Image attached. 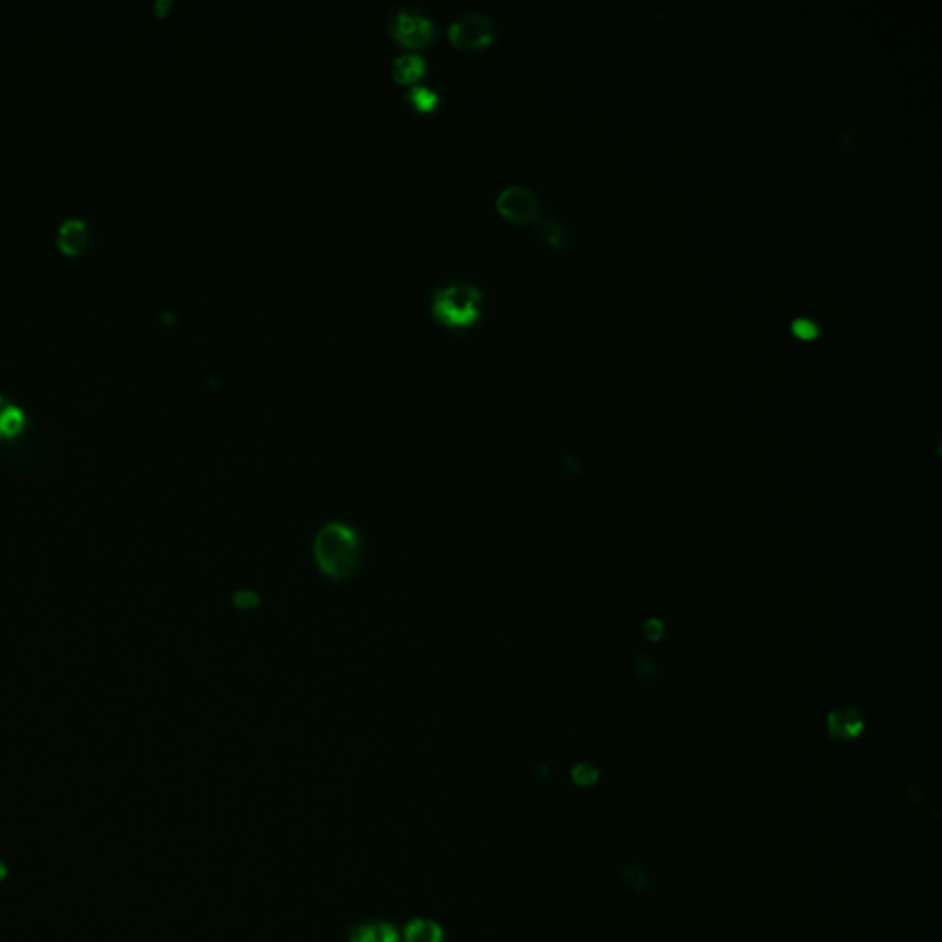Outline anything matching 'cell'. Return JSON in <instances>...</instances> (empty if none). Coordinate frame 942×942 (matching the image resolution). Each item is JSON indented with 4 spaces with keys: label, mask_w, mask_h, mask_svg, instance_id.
Here are the masks:
<instances>
[{
    "label": "cell",
    "mask_w": 942,
    "mask_h": 942,
    "mask_svg": "<svg viewBox=\"0 0 942 942\" xmlns=\"http://www.w3.org/2000/svg\"><path fill=\"white\" fill-rule=\"evenodd\" d=\"M315 558L324 572L345 578L360 562V540L349 527L328 525L317 536Z\"/></svg>",
    "instance_id": "obj_1"
},
{
    "label": "cell",
    "mask_w": 942,
    "mask_h": 942,
    "mask_svg": "<svg viewBox=\"0 0 942 942\" xmlns=\"http://www.w3.org/2000/svg\"><path fill=\"white\" fill-rule=\"evenodd\" d=\"M482 291L471 282H451L433 293V315L448 326L462 328L481 317Z\"/></svg>",
    "instance_id": "obj_2"
},
{
    "label": "cell",
    "mask_w": 942,
    "mask_h": 942,
    "mask_svg": "<svg viewBox=\"0 0 942 942\" xmlns=\"http://www.w3.org/2000/svg\"><path fill=\"white\" fill-rule=\"evenodd\" d=\"M389 30L400 43L420 46L430 43L435 35V25L423 12L410 6H398L390 12Z\"/></svg>",
    "instance_id": "obj_3"
},
{
    "label": "cell",
    "mask_w": 942,
    "mask_h": 942,
    "mask_svg": "<svg viewBox=\"0 0 942 942\" xmlns=\"http://www.w3.org/2000/svg\"><path fill=\"white\" fill-rule=\"evenodd\" d=\"M448 35L457 46L481 48L493 41L495 23L484 12L466 10L451 21Z\"/></svg>",
    "instance_id": "obj_4"
},
{
    "label": "cell",
    "mask_w": 942,
    "mask_h": 942,
    "mask_svg": "<svg viewBox=\"0 0 942 942\" xmlns=\"http://www.w3.org/2000/svg\"><path fill=\"white\" fill-rule=\"evenodd\" d=\"M495 207L506 219L516 223H536L542 216L536 192L523 185L502 188L495 199Z\"/></svg>",
    "instance_id": "obj_5"
},
{
    "label": "cell",
    "mask_w": 942,
    "mask_h": 942,
    "mask_svg": "<svg viewBox=\"0 0 942 942\" xmlns=\"http://www.w3.org/2000/svg\"><path fill=\"white\" fill-rule=\"evenodd\" d=\"M864 714L856 707H841L828 714V733L834 740L848 742L858 738L864 733Z\"/></svg>",
    "instance_id": "obj_6"
},
{
    "label": "cell",
    "mask_w": 942,
    "mask_h": 942,
    "mask_svg": "<svg viewBox=\"0 0 942 942\" xmlns=\"http://www.w3.org/2000/svg\"><path fill=\"white\" fill-rule=\"evenodd\" d=\"M89 241V227L81 219H66L59 225L57 243L65 252H79Z\"/></svg>",
    "instance_id": "obj_7"
},
{
    "label": "cell",
    "mask_w": 942,
    "mask_h": 942,
    "mask_svg": "<svg viewBox=\"0 0 942 942\" xmlns=\"http://www.w3.org/2000/svg\"><path fill=\"white\" fill-rule=\"evenodd\" d=\"M25 412L0 394V441H12L25 430Z\"/></svg>",
    "instance_id": "obj_8"
},
{
    "label": "cell",
    "mask_w": 942,
    "mask_h": 942,
    "mask_svg": "<svg viewBox=\"0 0 942 942\" xmlns=\"http://www.w3.org/2000/svg\"><path fill=\"white\" fill-rule=\"evenodd\" d=\"M405 940L407 942H442L444 940V929L441 924L427 920V918H414L405 926Z\"/></svg>",
    "instance_id": "obj_9"
},
{
    "label": "cell",
    "mask_w": 942,
    "mask_h": 942,
    "mask_svg": "<svg viewBox=\"0 0 942 942\" xmlns=\"http://www.w3.org/2000/svg\"><path fill=\"white\" fill-rule=\"evenodd\" d=\"M390 68L396 81L409 83L425 72V59L420 54H403L392 61Z\"/></svg>",
    "instance_id": "obj_10"
},
{
    "label": "cell",
    "mask_w": 942,
    "mask_h": 942,
    "mask_svg": "<svg viewBox=\"0 0 942 942\" xmlns=\"http://www.w3.org/2000/svg\"><path fill=\"white\" fill-rule=\"evenodd\" d=\"M350 942H400V937L389 924H369L356 927L350 933Z\"/></svg>",
    "instance_id": "obj_11"
},
{
    "label": "cell",
    "mask_w": 942,
    "mask_h": 942,
    "mask_svg": "<svg viewBox=\"0 0 942 942\" xmlns=\"http://www.w3.org/2000/svg\"><path fill=\"white\" fill-rule=\"evenodd\" d=\"M536 225H538V230L542 232V236L547 241H551L552 245H565L567 243L569 232H567V227L560 219H556L552 216H540Z\"/></svg>",
    "instance_id": "obj_12"
},
{
    "label": "cell",
    "mask_w": 942,
    "mask_h": 942,
    "mask_svg": "<svg viewBox=\"0 0 942 942\" xmlns=\"http://www.w3.org/2000/svg\"><path fill=\"white\" fill-rule=\"evenodd\" d=\"M407 100L420 111H431L439 104V95L427 85H414L407 93Z\"/></svg>",
    "instance_id": "obj_13"
},
{
    "label": "cell",
    "mask_w": 942,
    "mask_h": 942,
    "mask_svg": "<svg viewBox=\"0 0 942 942\" xmlns=\"http://www.w3.org/2000/svg\"><path fill=\"white\" fill-rule=\"evenodd\" d=\"M572 781L578 786H593L598 781V769L589 764H576L572 767Z\"/></svg>",
    "instance_id": "obj_14"
},
{
    "label": "cell",
    "mask_w": 942,
    "mask_h": 942,
    "mask_svg": "<svg viewBox=\"0 0 942 942\" xmlns=\"http://www.w3.org/2000/svg\"><path fill=\"white\" fill-rule=\"evenodd\" d=\"M792 331L799 337V339H815L819 335V326L815 320H812L810 317H797L794 322H792Z\"/></svg>",
    "instance_id": "obj_15"
},
{
    "label": "cell",
    "mask_w": 942,
    "mask_h": 942,
    "mask_svg": "<svg viewBox=\"0 0 942 942\" xmlns=\"http://www.w3.org/2000/svg\"><path fill=\"white\" fill-rule=\"evenodd\" d=\"M644 633L650 641H659V637L663 635V624L659 621H650L646 623V628H644Z\"/></svg>",
    "instance_id": "obj_16"
},
{
    "label": "cell",
    "mask_w": 942,
    "mask_h": 942,
    "mask_svg": "<svg viewBox=\"0 0 942 942\" xmlns=\"http://www.w3.org/2000/svg\"><path fill=\"white\" fill-rule=\"evenodd\" d=\"M6 876H8V867H6V864L3 860H0V882H5Z\"/></svg>",
    "instance_id": "obj_17"
}]
</instances>
